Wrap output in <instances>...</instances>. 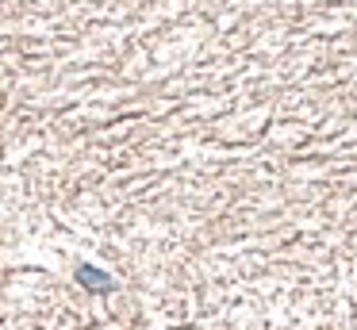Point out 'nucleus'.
Wrapping results in <instances>:
<instances>
[{"mask_svg":"<svg viewBox=\"0 0 357 330\" xmlns=\"http://www.w3.org/2000/svg\"><path fill=\"white\" fill-rule=\"evenodd\" d=\"M77 280L85 284L89 292H112V276L108 273H100V269H93V265H77Z\"/></svg>","mask_w":357,"mask_h":330,"instance_id":"nucleus-1","label":"nucleus"}]
</instances>
